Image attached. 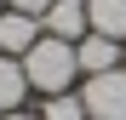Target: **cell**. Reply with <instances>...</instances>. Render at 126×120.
Returning a JSON list of instances; mask_svg holds the SVG:
<instances>
[{
	"instance_id": "11",
	"label": "cell",
	"mask_w": 126,
	"mask_h": 120,
	"mask_svg": "<svg viewBox=\"0 0 126 120\" xmlns=\"http://www.w3.org/2000/svg\"><path fill=\"white\" fill-rule=\"evenodd\" d=\"M120 69H126V46H120Z\"/></svg>"
},
{
	"instance_id": "8",
	"label": "cell",
	"mask_w": 126,
	"mask_h": 120,
	"mask_svg": "<svg viewBox=\"0 0 126 120\" xmlns=\"http://www.w3.org/2000/svg\"><path fill=\"white\" fill-rule=\"evenodd\" d=\"M40 120H86V103H80L75 92H57V97H46Z\"/></svg>"
},
{
	"instance_id": "9",
	"label": "cell",
	"mask_w": 126,
	"mask_h": 120,
	"mask_svg": "<svg viewBox=\"0 0 126 120\" xmlns=\"http://www.w3.org/2000/svg\"><path fill=\"white\" fill-rule=\"evenodd\" d=\"M6 6H12V12H29V17H40V12L52 6V0H6Z\"/></svg>"
},
{
	"instance_id": "6",
	"label": "cell",
	"mask_w": 126,
	"mask_h": 120,
	"mask_svg": "<svg viewBox=\"0 0 126 120\" xmlns=\"http://www.w3.org/2000/svg\"><path fill=\"white\" fill-rule=\"evenodd\" d=\"M86 23H92V34L126 40V0H86Z\"/></svg>"
},
{
	"instance_id": "10",
	"label": "cell",
	"mask_w": 126,
	"mask_h": 120,
	"mask_svg": "<svg viewBox=\"0 0 126 120\" xmlns=\"http://www.w3.org/2000/svg\"><path fill=\"white\" fill-rule=\"evenodd\" d=\"M6 120H40V114H23V109H12V114H6Z\"/></svg>"
},
{
	"instance_id": "1",
	"label": "cell",
	"mask_w": 126,
	"mask_h": 120,
	"mask_svg": "<svg viewBox=\"0 0 126 120\" xmlns=\"http://www.w3.org/2000/svg\"><path fill=\"white\" fill-rule=\"evenodd\" d=\"M23 74H29V92H69L75 74H80V57H75V40H57V34H40L34 46L23 52Z\"/></svg>"
},
{
	"instance_id": "12",
	"label": "cell",
	"mask_w": 126,
	"mask_h": 120,
	"mask_svg": "<svg viewBox=\"0 0 126 120\" xmlns=\"http://www.w3.org/2000/svg\"><path fill=\"white\" fill-rule=\"evenodd\" d=\"M0 6H6V0H0Z\"/></svg>"
},
{
	"instance_id": "4",
	"label": "cell",
	"mask_w": 126,
	"mask_h": 120,
	"mask_svg": "<svg viewBox=\"0 0 126 120\" xmlns=\"http://www.w3.org/2000/svg\"><path fill=\"white\" fill-rule=\"evenodd\" d=\"M120 46H126V40H109V34H86V40H75L80 74H109V69H120Z\"/></svg>"
},
{
	"instance_id": "3",
	"label": "cell",
	"mask_w": 126,
	"mask_h": 120,
	"mask_svg": "<svg viewBox=\"0 0 126 120\" xmlns=\"http://www.w3.org/2000/svg\"><path fill=\"white\" fill-rule=\"evenodd\" d=\"M40 29L57 34V40H86L92 23H86V0H52L46 12H40Z\"/></svg>"
},
{
	"instance_id": "5",
	"label": "cell",
	"mask_w": 126,
	"mask_h": 120,
	"mask_svg": "<svg viewBox=\"0 0 126 120\" xmlns=\"http://www.w3.org/2000/svg\"><path fill=\"white\" fill-rule=\"evenodd\" d=\"M34 40H40V17H29V12H0V52H6V57H23Z\"/></svg>"
},
{
	"instance_id": "7",
	"label": "cell",
	"mask_w": 126,
	"mask_h": 120,
	"mask_svg": "<svg viewBox=\"0 0 126 120\" xmlns=\"http://www.w3.org/2000/svg\"><path fill=\"white\" fill-rule=\"evenodd\" d=\"M29 97V74H23V57H0V114H12L17 103Z\"/></svg>"
},
{
	"instance_id": "2",
	"label": "cell",
	"mask_w": 126,
	"mask_h": 120,
	"mask_svg": "<svg viewBox=\"0 0 126 120\" xmlns=\"http://www.w3.org/2000/svg\"><path fill=\"white\" fill-rule=\"evenodd\" d=\"M80 103H86V120H126V69L86 74Z\"/></svg>"
}]
</instances>
